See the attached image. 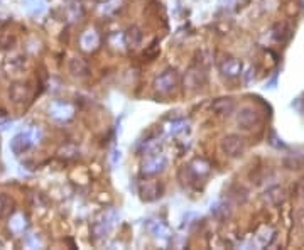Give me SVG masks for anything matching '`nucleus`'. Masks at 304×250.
Wrapping results in <instances>:
<instances>
[{"label": "nucleus", "mask_w": 304, "mask_h": 250, "mask_svg": "<svg viewBox=\"0 0 304 250\" xmlns=\"http://www.w3.org/2000/svg\"><path fill=\"white\" fill-rule=\"evenodd\" d=\"M42 137V130L37 129V127H32V129L26 130V132H19L17 135H14V139L10 141V151L15 155H20L29 151L31 147H34L37 142L41 141Z\"/></svg>", "instance_id": "f257e3e1"}, {"label": "nucleus", "mask_w": 304, "mask_h": 250, "mask_svg": "<svg viewBox=\"0 0 304 250\" xmlns=\"http://www.w3.org/2000/svg\"><path fill=\"white\" fill-rule=\"evenodd\" d=\"M120 220V215L117 213V210H108L105 212L100 218H98L95 223H93V237L97 238H103L108 235V232L117 225V221Z\"/></svg>", "instance_id": "f03ea898"}, {"label": "nucleus", "mask_w": 304, "mask_h": 250, "mask_svg": "<svg viewBox=\"0 0 304 250\" xmlns=\"http://www.w3.org/2000/svg\"><path fill=\"white\" fill-rule=\"evenodd\" d=\"M262 117L253 107H242L237 113V124L243 130H252L261 125Z\"/></svg>", "instance_id": "7ed1b4c3"}, {"label": "nucleus", "mask_w": 304, "mask_h": 250, "mask_svg": "<svg viewBox=\"0 0 304 250\" xmlns=\"http://www.w3.org/2000/svg\"><path fill=\"white\" fill-rule=\"evenodd\" d=\"M220 147H222L223 154H226L228 157H239L245 151V141L237 134H228L222 139Z\"/></svg>", "instance_id": "20e7f679"}, {"label": "nucleus", "mask_w": 304, "mask_h": 250, "mask_svg": "<svg viewBox=\"0 0 304 250\" xmlns=\"http://www.w3.org/2000/svg\"><path fill=\"white\" fill-rule=\"evenodd\" d=\"M166 164H168V159H166L162 154L152 152V154H149L146 159H144V163H142V173L147 174V176L159 174V173H162V171H164Z\"/></svg>", "instance_id": "39448f33"}, {"label": "nucleus", "mask_w": 304, "mask_h": 250, "mask_svg": "<svg viewBox=\"0 0 304 250\" xmlns=\"http://www.w3.org/2000/svg\"><path fill=\"white\" fill-rule=\"evenodd\" d=\"M178 81H179L178 71H176V70H168V71H164V73H161V75L156 78V81H154V86H156L157 92L169 93L176 85H178Z\"/></svg>", "instance_id": "423d86ee"}, {"label": "nucleus", "mask_w": 304, "mask_h": 250, "mask_svg": "<svg viewBox=\"0 0 304 250\" xmlns=\"http://www.w3.org/2000/svg\"><path fill=\"white\" fill-rule=\"evenodd\" d=\"M49 115H51L54 120L66 122V120H69L71 117L75 115V107H73V105H69V103H64V102L53 103L51 108H49Z\"/></svg>", "instance_id": "0eeeda50"}, {"label": "nucleus", "mask_w": 304, "mask_h": 250, "mask_svg": "<svg viewBox=\"0 0 304 250\" xmlns=\"http://www.w3.org/2000/svg\"><path fill=\"white\" fill-rule=\"evenodd\" d=\"M162 188L157 185L156 181H144L142 185L139 186V194L144 201H154L161 196Z\"/></svg>", "instance_id": "6e6552de"}, {"label": "nucleus", "mask_w": 304, "mask_h": 250, "mask_svg": "<svg viewBox=\"0 0 304 250\" xmlns=\"http://www.w3.org/2000/svg\"><path fill=\"white\" fill-rule=\"evenodd\" d=\"M220 71L226 78H237L242 75V63L235 58H225L220 63Z\"/></svg>", "instance_id": "1a4fd4ad"}, {"label": "nucleus", "mask_w": 304, "mask_h": 250, "mask_svg": "<svg viewBox=\"0 0 304 250\" xmlns=\"http://www.w3.org/2000/svg\"><path fill=\"white\" fill-rule=\"evenodd\" d=\"M80 44H81L83 51H95V49L100 46V36H98L97 31L90 29V31L83 32Z\"/></svg>", "instance_id": "9d476101"}, {"label": "nucleus", "mask_w": 304, "mask_h": 250, "mask_svg": "<svg viewBox=\"0 0 304 250\" xmlns=\"http://www.w3.org/2000/svg\"><path fill=\"white\" fill-rule=\"evenodd\" d=\"M69 73L75 78H86L88 75H90V68H88L85 59L73 58L69 61Z\"/></svg>", "instance_id": "9b49d317"}, {"label": "nucleus", "mask_w": 304, "mask_h": 250, "mask_svg": "<svg viewBox=\"0 0 304 250\" xmlns=\"http://www.w3.org/2000/svg\"><path fill=\"white\" fill-rule=\"evenodd\" d=\"M9 95H10V100H12L14 103H22L27 100L29 92H27V86L24 85V83H15V85L10 86Z\"/></svg>", "instance_id": "f8f14e48"}, {"label": "nucleus", "mask_w": 304, "mask_h": 250, "mask_svg": "<svg viewBox=\"0 0 304 250\" xmlns=\"http://www.w3.org/2000/svg\"><path fill=\"white\" fill-rule=\"evenodd\" d=\"M274 237H275V232L272 229H269V226H265V229H262L255 235V242H253V245L259 247V248L267 247V245H270V242L274 240Z\"/></svg>", "instance_id": "ddd939ff"}, {"label": "nucleus", "mask_w": 304, "mask_h": 250, "mask_svg": "<svg viewBox=\"0 0 304 250\" xmlns=\"http://www.w3.org/2000/svg\"><path fill=\"white\" fill-rule=\"evenodd\" d=\"M149 232H151L156 238H169L171 237V230L162 223L161 220L151 221V223H149Z\"/></svg>", "instance_id": "4468645a"}, {"label": "nucleus", "mask_w": 304, "mask_h": 250, "mask_svg": "<svg viewBox=\"0 0 304 250\" xmlns=\"http://www.w3.org/2000/svg\"><path fill=\"white\" fill-rule=\"evenodd\" d=\"M9 229L14 233H24V230L27 229V218L22 213H15L9 220Z\"/></svg>", "instance_id": "2eb2a0df"}, {"label": "nucleus", "mask_w": 304, "mask_h": 250, "mask_svg": "<svg viewBox=\"0 0 304 250\" xmlns=\"http://www.w3.org/2000/svg\"><path fill=\"white\" fill-rule=\"evenodd\" d=\"M213 108L220 115H230L235 110V102L231 98H220L213 103Z\"/></svg>", "instance_id": "dca6fc26"}, {"label": "nucleus", "mask_w": 304, "mask_h": 250, "mask_svg": "<svg viewBox=\"0 0 304 250\" xmlns=\"http://www.w3.org/2000/svg\"><path fill=\"white\" fill-rule=\"evenodd\" d=\"M141 39H142V32L137 29V27H130V29L124 34V41H125L127 46H130V48L139 46Z\"/></svg>", "instance_id": "f3484780"}, {"label": "nucleus", "mask_w": 304, "mask_h": 250, "mask_svg": "<svg viewBox=\"0 0 304 250\" xmlns=\"http://www.w3.org/2000/svg\"><path fill=\"white\" fill-rule=\"evenodd\" d=\"M26 10L31 15H41L46 10V2L44 0H26Z\"/></svg>", "instance_id": "a211bd4d"}, {"label": "nucleus", "mask_w": 304, "mask_h": 250, "mask_svg": "<svg viewBox=\"0 0 304 250\" xmlns=\"http://www.w3.org/2000/svg\"><path fill=\"white\" fill-rule=\"evenodd\" d=\"M267 194V201L270 204H280L284 201V190L283 188H279V186H274V188H270V190L265 193Z\"/></svg>", "instance_id": "6ab92c4d"}, {"label": "nucleus", "mask_w": 304, "mask_h": 250, "mask_svg": "<svg viewBox=\"0 0 304 250\" xmlns=\"http://www.w3.org/2000/svg\"><path fill=\"white\" fill-rule=\"evenodd\" d=\"M190 168H191V171H193V173H195L196 176H204V174L209 173V164L206 163V161H203V159L193 161Z\"/></svg>", "instance_id": "aec40b11"}, {"label": "nucleus", "mask_w": 304, "mask_h": 250, "mask_svg": "<svg viewBox=\"0 0 304 250\" xmlns=\"http://www.w3.org/2000/svg\"><path fill=\"white\" fill-rule=\"evenodd\" d=\"M186 127H188V124L184 120H176V122H171V124L166 127V130H168L169 134L176 135V134H179V132H184Z\"/></svg>", "instance_id": "412c9836"}, {"label": "nucleus", "mask_w": 304, "mask_h": 250, "mask_svg": "<svg viewBox=\"0 0 304 250\" xmlns=\"http://www.w3.org/2000/svg\"><path fill=\"white\" fill-rule=\"evenodd\" d=\"M279 27H280V32H277V31H279L277 27H275V29H274V39H275V41L284 42L286 39H289V36H291V29H289V27H287L286 24H280Z\"/></svg>", "instance_id": "4be33fe9"}, {"label": "nucleus", "mask_w": 304, "mask_h": 250, "mask_svg": "<svg viewBox=\"0 0 304 250\" xmlns=\"http://www.w3.org/2000/svg\"><path fill=\"white\" fill-rule=\"evenodd\" d=\"M119 2H120V0H110V2L103 7V12L105 14H112L113 10L119 7V5H115V4H119Z\"/></svg>", "instance_id": "5701e85b"}, {"label": "nucleus", "mask_w": 304, "mask_h": 250, "mask_svg": "<svg viewBox=\"0 0 304 250\" xmlns=\"http://www.w3.org/2000/svg\"><path fill=\"white\" fill-rule=\"evenodd\" d=\"M294 218H296V221H297V225L304 226V208L297 210V212L294 213Z\"/></svg>", "instance_id": "b1692460"}, {"label": "nucleus", "mask_w": 304, "mask_h": 250, "mask_svg": "<svg viewBox=\"0 0 304 250\" xmlns=\"http://www.w3.org/2000/svg\"><path fill=\"white\" fill-rule=\"evenodd\" d=\"M9 122V117L5 112H0V125H4V124H7Z\"/></svg>", "instance_id": "393cba45"}, {"label": "nucleus", "mask_w": 304, "mask_h": 250, "mask_svg": "<svg viewBox=\"0 0 304 250\" xmlns=\"http://www.w3.org/2000/svg\"><path fill=\"white\" fill-rule=\"evenodd\" d=\"M252 75H253V73H252V68H250V70L247 71V76H245V81H247V83L252 80Z\"/></svg>", "instance_id": "a878e982"}, {"label": "nucleus", "mask_w": 304, "mask_h": 250, "mask_svg": "<svg viewBox=\"0 0 304 250\" xmlns=\"http://www.w3.org/2000/svg\"><path fill=\"white\" fill-rule=\"evenodd\" d=\"M222 2H225V0H222ZM226 2H231V0H226Z\"/></svg>", "instance_id": "bb28decb"}]
</instances>
